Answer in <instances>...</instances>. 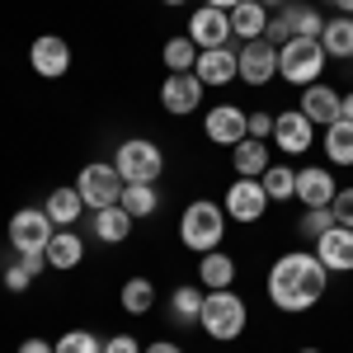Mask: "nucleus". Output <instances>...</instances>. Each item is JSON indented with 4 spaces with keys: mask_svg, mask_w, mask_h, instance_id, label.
<instances>
[{
    "mask_svg": "<svg viewBox=\"0 0 353 353\" xmlns=\"http://www.w3.org/2000/svg\"><path fill=\"white\" fill-rule=\"evenodd\" d=\"M118 301H123L128 316H146V311L156 306V283H151V278H128L123 292H118Z\"/></svg>",
    "mask_w": 353,
    "mask_h": 353,
    "instance_id": "bb28decb",
    "label": "nucleus"
},
{
    "mask_svg": "<svg viewBox=\"0 0 353 353\" xmlns=\"http://www.w3.org/2000/svg\"><path fill=\"white\" fill-rule=\"evenodd\" d=\"M297 353H321V349H297Z\"/></svg>",
    "mask_w": 353,
    "mask_h": 353,
    "instance_id": "de8ad7c7",
    "label": "nucleus"
},
{
    "mask_svg": "<svg viewBox=\"0 0 353 353\" xmlns=\"http://www.w3.org/2000/svg\"><path fill=\"white\" fill-rule=\"evenodd\" d=\"M330 212H334V221H339V226H353V189H339V193H334Z\"/></svg>",
    "mask_w": 353,
    "mask_h": 353,
    "instance_id": "f704fd0d",
    "label": "nucleus"
},
{
    "mask_svg": "<svg viewBox=\"0 0 353 353\" xmlns=\"http://www.w3.org/2000/svg\"><path fill=\"white\" fill-rule=\"evenodd\" d=\"M123 208H128V217H151L156 208H161V193H156V184H128L123 189Z\"/></svg>",
    "mask_w": 353,
    "mask_h": 353,
    "instance_id": "2f4dec72",
    "label": "nucleus"
},
{
    "mask_svg": "<svg viewBox=\"0 0 353 353\" xmlns=\"http://www.w3.org/2000/svg\"><path fill=\"white\" fill-rule=\"evenodd\" d=\"M198 283H203L208 292L231 288V283H236V259H231V254H217V250L198 254Z\"/></svg>",
    "mask_w": 353,
    "mask_h": 353,
    "instance_id": "4be33fe9",
    "label": "nucleus"
},
{
    "mask_svg": "<svg viewBox=\"0 0 353 353\" xmlns=\"http://www.w3.org/2000/svg\"><path fill=\"white\" fill-rule=\"evenodd\" d=\"M19 353H57V349L48 344V339H24V344H19Z\"/></svg>",
    "mask_w": 353,
    "mask_h": 353,
    "instance_id": "ea45409f",
    "label": "nucleus"
},
{
    "mask_svg": "<svg viewBox=\"0 0 353 353\" xmlns=\"http://www.w3.org/2000/svg\"><path fill=\"white\" fill-rule=\"evenodd\" d=\"M339 118H349V123H353V90H349V94H339Z\"/></svg>",
    "mask_w": 353,
    "mask_h": 353,
    "instance_id": "79ce46f5",
    "label": "nucleus"
},
{
    "mask_svg": "<svg viewBox=\"0 0 353 353\" xmlns=\"http://www.w3.org/2000/svg\"><path fill=\"white\" fill-rule=\"evenodd\" d=\"M161 5H189V0H161Z\"/></svg>",
    "mask_w": 353,
    "mask_h": 353,
    "instance_id": "49530a36",
    "label": "nucleus"
},
{
    "mask_svg": "<svg viewBox=\"0 0 353 353\" xmlns=\"http://www.w3.org/2000/svg\"><path fill=\"white\" fill-rule=\"evenodd\" d=\"M321 48H325V57H339V61H353V14H339V19H325V28H321Z\"/></svg>",
    "mask_w": 353,
    "mask_h": 353,
    "instance_id": "393cba45",
    "label": "nucleus"
},
{
    "mask_svg": "<svg viewBox=\"0 0 353 353\" xmlns=\"http://www.w3.org/2000/svg\"><path fill=\"white\" fill-rule=\"evenodd\" d=\"M278 76V48L269 38H254V43H241V81L245 85H269Z\"/></svg>",
    "mask_w": 353,
    "mask_h": 353,
    "instance_id": "2eb2a0df",
    "label": "nucleus"
},
{
    "mask_svg": "<svg viewBox=\"0 0 353 353\" xmlns=\"http://www.w3.org/2000/svg\"><path fill=\"white\" fill-rule=\"evenodd\" d=\"M85 259V241L76 236V231H57L52 236V245H48V269H76Z\"/></svg>",
    "mask_w": 353,
    "mask_h": 353,
    "instance_id": "a878e982",
    "label": "nucleus"
},
{
    "mask_svg": "<svg viewBox=\"0 0 353 353\" xmlns=\"http://www.w3.org/2000/svg\"><path fill=\"white\" fill-rule=\"evenodd\" d=\"M316 259L325 264L330 273H353V226H330L325 236L316 241Z\"/></svg>",
    "mask_w": 353,
    "mask_h": 353,
    "instance_id": "f3484780",
    "label": "nucleus"
},
{
    "mask_svg": "<svg viewBox=\"0 0 353 353\" xmlns=\"http://www.w3.org/2000/svg\"><path fill=\"white\" fill-rule=\"evenodd\" d=\"M28 66H33L43 81H61V76L71 71V48H66V38H57V33L33 38V48H28Z\"/></svg>",
    "mask_w": 353,
    "mask_h": 353,
    "instance_id": "f8f14e48",
    "label": "nucleus"
},
{
    "mask_svg": "<svg viewBox=\"0 0 353 353\" xmlns=\"http://www.w3.org/2000/svg\"><path fill=\"white\" fill-rule=\"evenodd\" d=\"M330 288V269L306 254V250H292V254H278V264L269 269V301L288 316H301L311 311L316 301L325 297Z\"/></svg>",
    "mask_w": 353,
    "mask_h": 353,
    "instance_id": "f257e3e1",
    "label": "nucleus"
},
{
    "mask_svg": "<svg viewBox=\"0 0 353 353\" xmlns=\"http://www.w3.org/2000/svg\"><path fill=\"white\" fill-rule=\"evenodd\" d=\"M221 208H226V217L231 221H259L264 217V208H269V193H264V184L259 179H236L231 189H226V198H221Z\"/></svg>",
    "mask_w": 353,
    "mask_h": 353,
    "instance_id": "9b49d317",
    "label": "nucleus"
},
{
    "mask_svg": "<svg viewBox=\"0 0 353 353\" xmlns=\"http://www.w3.org/2000/svg\"><path fill=\"white\" fill-rule=\"evenodd\" d=\"M141 353H184L179 344H170V339H156V344H146Z\"/></svg>",
    "mask_w": 353,
    "mask_h": 353,
    "instance_id": "a19ab883",
    "label": "nucleus"
},
{
    "mask_svg": "<svg viewBox=\"0 0 353 353\" xmlns=\"http://www.w3.org/2000/svg\"><path fill=\"white\" fill-rule=\"evenodd\" d=\"M264 28H269V10H264L259 0H241V5L231 10V38L254 43V38H264Z\"/></svg>",
    "mask_w": 353,
    "mask_h": 353,
    "instance_id": "412c9836",
    "label": "nucleus"
},
{
    "mask_svg": "<svg viewBox=\"0 0 353 353\" xmlns=\"http://www.w3.org/2000/svg\"><path fill=\"white\" fill-rule=\"evenodd\" d=\"M259 5H264V10H283L288 0H259Z\"/></svg>",
    "mask_w": 353,
    "mask_h": 353,
    "instance_id": "c03bdc74",
    "label": "nucleus"
},
{
    "mask_svg": "<svg viewBox=\"0 0 353 353\" xmlns=\"http://www.w3.org/2000/svg\"><path fill=\"white\" fill-rule=\"evenodd\" d=\"M43 212L52 217V226H76L85 217V203H81V193H76V184L71 189H52L48 203H43Z\"/></svg>",
    "mask_w": 353,
    "mask_h": 353,
    "instance_id": "b1692460",
    "label": "nucleus"
},
{
    "mask_svg": "<svg viewBox=\"0 0 353 353\" xmlns=\"http://www.w3.org/2000/svg\"><path fill=\"white\" fill-rule=\"evenodd\" d=\"M198 325H203V334H208V339L231 344V339H241V330L250 325V306H245L231 288L208 292V297H203V316H198Z\"/></svg>",
    "mask_w": 353,
    "mask_h": 353,
    "instance_id": "f03ea898",
    "label": "nucleus"
},
{
    "mask_svg": "<svg viewBox=\"0 0 353 353\" xmlns=\"http://www.w3.org/2000/svg\"><path fill=\"white\" fill-rule=\"evenodd\" d=\"M161 61L170 66V76H184V71L198 66V43H193L189 33H184V38H170L165 52H161Z\"/></svg>",
    "mask_w": 353,
    "mask_h": 353,
    "instance_id": "7c9ffc66",
    "label": "nucleus"
},
{
    "mask_svg": "<svg viewBox=\"0 0 353 353\" xmlns=\"http://www.w3.org/2000/svg\"><path fill=\"white\" fill-rule=\"evenodd\" d=\"M193 76H198L203 85H212V90L241 81V52H236V48H208V52H198Z\"/></svg>",
    "mask_w": 353,
    "mask_h": 353,
    "instance_id": "dca6fc26",
    "label": "nucleus"
},
{
    "mask_svg": "<svg viewBox=\"0 0 353 353\" xmlns=\"http://www.w3.org/2000/svg\"><path fill=\"white\" fill-rule=\"evenodd\" d=\"M203 132H208V141L236 151L245 137H250V113L241 104H217V109H208V118H203Z\"/></svg>",
    "mask_w": 353,
    "mask_h": 353,
    "instance_id": "1a4fd4ad",
    "label": "nucleus"
},
{
    "mask_svg": "<svg viewBox=\"0 0 353 353\" xmlns=\"http://www.w3.org/2000/svg\"><path fill=\"white\" fill-rule=\"evenodd\" d=\"M189 38L198 43V52L208 48H231V14L212 10V5H198L189 14Z\"/></svg>",
    "mask_w": 353,
    "mask_h": 353,
    "instance_id": "9d476101",
    "label": "nucleus"
},
{
    "mask_svg": "<svg viewBox=\"0 0 353 353\" xmlns=\"http://www.w3.org/2000/svg\"><path fill=\"white\" fill-rule=\"evenodd\" d=\"M52 236H57L52 217L43 208H19L10 217V245H14V254H48Z\"/></svg>",
    "mask_w": 353,
    "mask_h": 353,
    "instance_id": "6e6552de",
    "label": "nucleus"
},
{
    "mask_svg": "<svg viewBox=\"0 0 353 353\" xmlns=\"http://www.w3.org/2000/svg\"><path fill=\"white\" fill-rule=\"evenodd\" d=\"M104 353H141V344L132 334H113V339H104Z\"/></svg>",
    "mask_w": 353,
    "mask_h": 353,
    "instance_id": "4c0bfd02",
    "label": "nucleus"
},
{
    "mask_svg": "<svg viewBox=\"0 0 353 353\" xmlns=\"http://www.w3.org/2000/svg\"><path fill=\"white\" fill-rule=\"evenodd\" d=\"M231 165H236V174L241 179H259L264 170H269V141H254V137H245L241 146L231 151Z\"/></svg>",
    "mask_w": 353,
    "mask_h": 353,
    "instance_id": "5701e85b",
    "label": "nucleus"
},
{
    "mask_svg": "<svg viewBox=\"0 0 353 353\" xmlns=\"http://www.w3.org/2000/svg\"><path fill=\"white\" fill-rule=\"evenodd\" d=\"M250 137H254V141H269L273 137V113H250Z\"/></svg>",
    "mask_w": 353,
    "mask_h": 353,
    "instance_id": "e433bc0d",
    "label": "nucleus"
},
{
    "mask_svg": "<svg viewBox=\"0 0 353 353\" xmlns=\"http://www.w3.org/2000/svg\"><path fill=\"white\" fill-rule=\"evenodd\" d=\"M28 283H33V273H28L24 264H19V259H14V264H10V269H5V288H10V292H24Z\"/></svg>",
    "mask_w": 353,
    "mask_h": 353,
    "instance_id": "c9c22d12",
    "label": "nucleus"
},
{
    "mask_svg": "<svg viewBox=\"0 0 353 353\" xmlns=\"http://www.w3.org/2000/svg\"><path fill=\"white\" fill-rule=\"evenodd\" d=\"M325 156H330V165H353V123L349 118H339V123L325 128Z\"/></svg>",
    "mask_w": 353,
    "mask_h": 353,
    "instance_id": "cd10ccee",
    "label": "nucleus"
},
{
    "mask_svg": "<svg viewBox=\"0 0 353 353\" xmlns=\"http://www.w3.org/2000/svg\"><path fill=\"white\" fill-rule=\"evenodd\" d=\"M269 141H278V151H288V156H301V151H311V141H316V123L301 109H288V113L273 118Z\"/></svg>",
    "mask_w": 353,
    "mask_h": 353,
    "instance_id": "ddd939ff",
    "label": "nucleus"
},
{
    "mask_svg": "<svg viewBox=\"0 0 353 353\" xmlns=\"http://www.w3.org/2000/svg\"><path fill=\"white\" fill-rule=\"evenodd\" d=\"M221 236H226V208H221V203L198 198V203L184 208V217H179V241H184V250L208 254V250L221 245Z\"/></svg>",
    "mask_w": 353,
    "mask_h": 353,
    "instance_id": "7ed1b4c3",
    "label": "nucleus"
},
{
    "mask_svg": "<svg viewBox=\"0 0 353 353\" xmlns=\"http://www.w3.org/2000/svg\"><path fill=\"white\" fill-rule=\"evenodd\" d=\"M52 349L57 353H104V339H99L94 330H66Z\"/></svg>",
    "mask_w": 353,
    "mask_h": 353,
    "instance_id": "473e14b6",
    "label": "nucleus"
},
{
    "mask_svg": "<svg viewBox=\"0 0 353 353\" xmlns=\"http://www.w3.org/2000/svg\"><path fill=\"white\" fill-rule=\"evenodd\" d=\"M339 5V14H353V0H334Z\"/></svg>",
    "mask_w": 353,
    "mask_h": 353,
    "instance_id": "a18cd8bd",
    "label": "nucleus"
},
{
    "mask_svg": "<svg viewBox=\"0 0 353 353\" xmlns=\"http://www.w3.org/2000/svg\"><path fill=\"white\" fill-rule=\"evenodd\" d=\"M203 288H174L170 292V316L179 321V325H198V316H203Z\"/></svg>",
    "mask_w": 353,
    "mask_h": 353,
    "instance_id": "c756f323",
    "label": "nucleus"
},
{
    "mask_svg": "<svg viewBox=\"0 0 353 353\" xmlns=\"http://www.w3.org/2000/svg\"><path fill=\"white\" fill-rule=\"evenodd\" d=\"M325 48H321V38H288L283 48H278V76L292 85H316L321 81V71H325Z\"/></svg>",
    "mask_w": 353,
    "mask_h": 353,
    "instance_id": "39448f33",
    "label": "nucleus"
},
{
    "mask_svg": "<svg viewBox=\"0 0 353 353\" xmlns=\"http://www.w3.org/2000/svg\"><path fill=\"white\" fill-rule=\"evenodd\" d=\"M123 174L113 170V161H90L76 174V193H81V203L90 212H99V208H113V203H123Z\"/></svg>",
    "mask_w": 353,
    "mask_h": 353,
    "instance_id": "423d86ee",
    "label": "nucleus"
},
{
    "mask_svg": "<svg viewBox=\"0 0 353 353\" xmlns=\"http://www.w3.org/2000/svg\"><path fill=\"white\" fill-rule=\"evenodd\" d=\"M90 231H94V241H104V245H123L132 236V217H128L123 203H113V208H99L90 217Z\"/></svg>",
    "mask_w": 353,
    "mask_h": 353,
    "instance_id": "aec40b11",
    "label": "nucleus"
},
{
    "mask_svg": "<svg viewBox=\"0 0 353 353\" xmlns=\"http://www.w3.org/2000/svg\"><path fill=\"white\" fill-rule=\"evenodd\" d=\"M203 5H212V10H226V14H231V10H236L241 0H203Z\"/></svg>",
    "mask_w": 353,
    "mask_h": 353,
    "instance_id": "37998d69",
    "label": "nucleus"
},
{
    "mask_svg": "<svg viewBox=\"0 0 353 353\" xmlns=\"http://www.w3.org/2000/svg\"><path fill=\"white\" fill-rule=\"evenodd\" d=\"M19 264H24V269L33 273V278H38V273L48 269V254H19Z\"/></svg>",
    "mask_w": 353,
    "mask_h": 353,
    "instance_id": "58836bf2",
    "label": "nucleus"
},
{
    "mask_svg": "<svg viewBox=\"0 0 353 353\" xmlns=\"http://www.w3.org/2000/svg\"><path fill=\"white\" fill-rule=\"evenodd\" d=\"M330 226H334V212H330V208H306L301 221H297V231L306 236V241H321Z\"/></svg>",
    "mask_w": 353,
    "mask_h": 353,
    "instance_id": "72a5a7b5",
    "label": "nucleus"
},
{
    "mask_svg": "<svg viewBox=\"0 0 353 353\" xmlns=\"http://www.w3.org/2000/svg\"><path fill=\"white\" fill-rule=\"evenodd\" d=\"M113 170L123 174V184H156L165 170V151L146 137H128L113 151Z\"/></svg>",
    "mask_w": 353,
    "mask_h": 353,
    "instance_id": "20e7f679",
    "label": "nucleus"
},
{
    "mask_svg": "<svg viewBox=\"0 0 353 353\" xmlns=\"http://www.w3.org/2000/svg\"><path fill=\"white\" fill-rule=\"evenodd\" d=\"M321 28H325V19H321L316 5H306V0H288V5L269 19L264 38H269L273 48H283L288 38H321Z\"/></svg>",
    "mask_w": 353,
    "mask_h": 353,
    "instance_id": "0eeeda50",
    "label": "nucleus"
},
{
    "mask_svg": "<svg viewBox=\"0 0 353 353\" xmlns=\"http://www.w3.org/2000/svg\"><path fill=\"white\" fill-rule=\"evenodd\" d=\"M334 193H339V184H334V174H330L325 165H306V170H297V198H301V208H330V203H334Z\"/></svg>",
    "mask_w": 353,
    "mask_h": 353,
    "instance_id": "a211bd4d",
    "label": "nucleus"
},
{
    "mask_svg": "<svg viewBox=\"0 0 353 353\" xmlns=\"http://www.w3.org/2000/svg\"><path fill=\"white\" fill-rule=\"evenodd\" d=\"M297 104H301V113H306L316 128H330V123H339V90H330L325 81L306 85Z\"/></svg>",
    "mask_w": 353,
    "mask_h": 353,
    "instance_id": "6ab92c4d",
    "label": "nucleus"
},
{
    "mask_svg": "<svg viewBox=\"0 0 353 353\" xmlns=\"http://www.w3.org/2000/svg\"><path fill=\"white\" fill-rule=\"evenodd\" d=\"M203 90H208V85L198 81L193 71H184V76H165V85H161V104H165V113H174V118H189V113L203 104Z\"/></svg>",
    "mask_w": 353,
    "mask_h": 353,
    "instance_id": "4468645a",
    "label": "nucleus"
},
{
    "mask_svg": "<svg viewBox=\"0 0 353 353\" xmlns=\"http://www.w3.org/2000/svg\"><path fill=\"white\" fill-rule=\"evenodd\" d=\"M259 184H264V193H269V203H288V198H297V170L269 165V170L259 174Z\"/></svg>",
    "mask_w": 353,
    "mask_h": 353,
    "instance_id": "c85d7f7f",
    "label": "nucleus"
}]
</instances>
